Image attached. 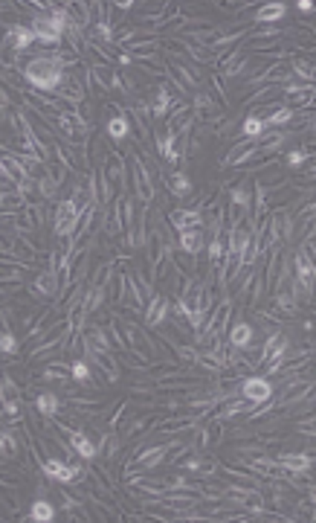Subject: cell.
<instances>
[{"mask_svg": "<svg viewBox=\"0 0 316 523\" xmlns=\"http://www.w3.org/2000/svg\"><path fill=\"white\" fill-rule=\"evenodd\" d=\"M165 456H169V445H148V447H142L137 456H133L128 471H137L140 468V474H148V471L160 468L162 462H165Z\"/></svg>", "mask_w": 316, "mask_h": 523, "instance_id": "7", "label": "cell"}, {"mask_svg": "<svg viewBox=\"0 0 316 523\" xmlns=\"http://www.w3.org/2000/svg\"><path fill=\"white\" fill-rule=\"evenodd\" d=\"M41 471L50 477L55 483H79L87 477V468L79 466V462H67V459H58V456H44L41 462Z\"/></svg>", "mask_w": 316, "mask_h": 523, "instance_id": "3", "label": "cell"}, {"mask_svg": "<svg viewBox=\"0 0 316 523\" xmlns=\"http://www.w3.org/2000/svg\"><path fill=\"white\" fill-rule=\"evenodd\" d=\"M24 393L9 375H0V410L6 416V425H18L24 418Z\"/></svg>", "mask_w": 316, "mask_h": 523, "instance_id": "2", "label": "cell"}, {"mask_svg": "<svg viewBox=\"0 0 316 523\" xmlns=\"http://www.w3.org/2000/svg\"><path fill=\"white\" fill-rule=\"evenodd\" d=\"M122 335H125V352H131V355H142L145 361H151L154 357V343L148 340V332L145 328H140L137 323H125L122 320Z\"/></svg>", "mask_w": 316, "mask_h": 523, "instance_id": "4", "label": "cell"}, {"mask_svg": "<svg viewBox=\"0 0 316 523\" xmlns=\"http://www.w3.org/2000/svg\"><path fill=\"white\" fill-rule=\"evenodd\" d=\"M284 12H288V6H284V3H267V6H261L259 12H255V21H259V24H273V21L284 18Z\"/></svg>", "mask_w": 316, "mask_h": 523, "instance_id": "22", "label": "cell"}, {"mask_svg": "<svg viewBox=\"0 0 316 523\" xmlns=\"http://www.w3.org/2000/svg\"><path fill=\"white\" fill-rule=\"evenodd\" d=\"M255 328L252 323L247 320H238L232 328H227V346H235V349H250L252 343H255Z\"/></svg>", "mask_w": 316, "mask_h": 523, "instance_id": "11", "label": "cell"}, {"mask_svg": "<svg viewBox=\"0 0 316 523\" xmlns=\"http://www.w3.org/2000/svg\"><path fill=\"white\" fill-rule=\"evenodd\" d=\"M276 462H279V466L288 471L290 477L305 474V471H310V466H313V459H310L308 454H290V451H281V454L276 456Z\"/></svg>", "mask_w": 316, "mask_h": 523, "instance_id": "15", "label": "cell"}, {"mask_svg": "<svg viewBox=\"0 0 316 523\" xmlns=\"http://www.w3.org/2000/svg\"><path fill=\"white\" fill-rule=\"evenodd\" d=\"M180 238V250L186 253V256H198V253L206 247V236H203V230H183L177 236Z\"/></svg>", "mask_w": 316, "mask_h": 523, "instance_id": "17", "label": "cell"}, {"mask_svg": "<svg viewBox=\"0 0 316 523\" xmlns=\"http://www.w3.org/2000/svg\"><path fill=\"white\" fill-rule=\"evenodd\" d=\"M171 102H174L171 91H169V87H165V85H160V87H157V94H154V102L148 105V108H151V116H154V119H162L165 114H169Z\"/></svg>", "mask_w": 316, "mask_h": 523, "instance_id": "19", "label": "cell"}, {"mask_svg": "<svg viewBox=\"0 0 316 523\" xmlns=\"http://www.w3.org/2000/svg\"><path fill=\"white\" fill-rule=\"evenodd\" d=\"M273 390L276 387L270 384L267 378H261V375H250V378H244V384L238 387V393L244 396V401H250L252 407H259V405H264V401L273 398Z\"/></svg>", "mask_w": 316, "mask_h": 523, "instance_id": "6", "label": "cell"}, {"mask_svg": "<svg viewBox=\"0 0 316 523\" xmlns=\"http://www.w3.org/2000/svg\"><path fill=\"white\" fill-rule=\"evenodd\" d=\"M296 6H299V12H305V15H310V12H313V3H310V0H299Z\"/></svg>", "mask_w": 316, "mask_h": 523, "instance_id": "36", "label": "cell"}, {"mask_svg": "<svg viewBox=\"0 0 316 523\" xmlns=\"http://www.w3.org/2000/svg\"><path fill=\"white\" fill-rule=\"evenodd\" d=\"M55 192H58V184L53 181L50 175L38 177V198H41V201H53V198H55Z\"/></svg>", "mask_w": 316, "mask_h": 523, "instance_id": "30", "label": "cell"}, {"mask_svg": "<svg viewBox=\"0 0 316 523\" xmlns=\"http://www.w3.org/2000/svg\"><path fill=\"white\" fill-rule=\"evenodd\" d=\"M131 6H137L133 0H122V3H113V9H119V12H128Z\"/></svg>", "mask_w": 316, "mask_h": 523, "instance_id": "37", "label": "cell"}, {"mask_svg": "<svg viewBox=\"0 0 316 523\" xmlns=\"http://www.w3.org/2000/svg\"><path fill=\"white\" fill-rule=\"evenodd\" d=\"M15 352H18V337H15V335L9 332V328L3 326V328H0V355H3V357H12Z\"/></svg>", "mask_w": 316, "mask_h": 523, "instance_id": "29", "label": "cell"}, {"mask_svg": "<svg viewBox=\"0 0 316 523\" xmlns=\"http://www.w3.org/2000/svg\"><path fill=\"white\" fill-rule=\"evenodd\" d=\"M293 271H296V285L310 296L313 279H316V267H313V256H310V253H305L302 247L293 253Z\"/></svg>", "mask_w": 316, "mask_h": 523, "instance_id": "8", "label": "cell"}, {"mask_svg": "<svg viewBox=\"0 0 316 523\" xmlns=\"http://www.w3.org/2000/svg\"><path fill=\"white\" fill-rule=\"evenodd\" d=\"M64 343H67V326H55L47 332V337H44L38 346L32 349V361H41V357H53L55 352H62L64 349Z\"/></svg>", "mask_w": 316, "mask_h": 523, "instance_id": "10", "label": "cell"}, {"mask_svg": "<svg viewBox=\"0 0 316 523\" xmlns=\"http://www.w3.org/2000/svg\"><path fill=\"white\" fill-rule=\"evenodd\" d=\"M131 169H133V186H137L140 204H151L154 201V181H151V175H148V163L142 160L140 152L131 157Z\"/></svg>", "mask_w": 316, "mask_h": 523, "instance_id": "5", "label": "cell"}, {"mask_svg": "<svg viewBox=\"0 0 316 523\" xmlns=\"http://www.w3.org/2000/svg\"><path fill=\"white\" fill-rule=\"evenodd\" d=\"M308 157H310V152H290V154H288V166H290V169L302 166V163H305Z\"/></svg>", "mask_w": 316, "mask_h": 523, "instance_id": "34", "label": "cell"}, {"mask_svg": "<svg viewBox=\"0 0 316 523\" xmlns=\"http://www.w3.org/2000/svg\"><path fill=\"white\" fill-rule=\"evenodd\" d=\"M169 224L177 233L201 230L203 227V215H201V209H171V213H169Z\"/></svg>", "mask_w": 316, "mask_h": 523, "instance_id": "13", "label": "cell"}, {"mask_svg": "<svg viewBox=\"0 0 316 523\" xmlns=\"http://www.w3.org/2000/svg\"><path fill=\"white\" fill-rule=\"evenodd\" d=\"M41 381H73V375H70V366L67 364H47L41 369Z\"/></svg>", "mask_w": 316, "mask_h": 523, "instance_id": "23", "label": "cell"}, {"mask_svg": "<svg viewBox=\"0 0 316 523\" xmlns=\"http://www.w3.org/2000/svg\"><path fill=\"white\" fill-rule=\"evenodd\" d=\"M70 375L76 384H90V364H87V357H79V361H73L70 364Z\"/></svg>", "mask_w": 316, "mask_h": 523, "instance_id": "28", "label": "cell"}, {"mask_svg": "<svg viewBox=\"0 0 316 523\" xmlns=\"http://www.w3.org/2000/svg\"><path fill=\"white\" fill-rule=\"evenodd\" d=\"M241 134H244L247 140H259L261 134H264V125H261V114L255 111V114H250L247 119H244V125H241Z\"/></svg>", "mask_w": 316, "mask_h": 523, "instance_id": "25", "label": "cell"}, {"mask_svg": "<svg viewBox=\"0 0 316 523\" xmlns=\"http://www.w3.org/2000/svg\"><path fill=\"white\" fill-rule=\"evenodd\" d=\"M35 410H38L44 418H55V413L62 410V401H58L55 393H38V398H35Z\"/></svg>", "mask_w": 316, "mask_h": 523, "instance_id": "20", "label": "cell"}, {"mask_svg": "<svg viewBox=\"0 0 316 523\" xmlns=\"http://www.w3.org/2000/svg\"><path fill=\"white\" fill-rule=\"evenodd\" d=\"M194 425V416H186V418H174V422H165V425H160V433H180V430H189Z\"/></svg>", "mask_w": 316, "mask_h": 523, "instance_id": "32", "label": "cell"}, {"mask_svg": "<svg viewBox=\"0 0 316 523\" xmlns=\"http://www.w3.org/2000/svg\"><path fill=\"white\" fill-rule=\"evenodd\" d=\"M165 73H169V76L177 82V87L180 91H194V87H198V76H194V70H189L186 64H180L177 58H169V62H165Z\"/></svg>", "mask_w": 316, "mask_h": 523, "instance_id": "12", "label": "cell"}, {"mask_svg": "<svg viewBox=\"0 0 316 523\" xmlns=\"http://www.w3.org/2000/svg\"><path fill=\"white\" fill-rule=\"evenodd\" d=\"M131 134V119H128V114H122V111H113L111 114V119H108V137L111 140H125Z\"/></svg>", "mask_w": 316, "mask_h": 523, "instance_id": "18", "label": "cell"}, {"mask_svg": "<svg viewBox=\"0 0 316 523\" xmlns=\"http://www.w3.org/2000/svg\"><path fill=\"white\" fill-rule=\"evenodd\" d=\"M32 291L38 296H50V300H58V274L53 271V267H47V271H41L32 282Z\"/></svg>", "mask_w": 316, "mask_h": 523, "instance_id": "16", "label": "cell"}, {"mask_svg": "<svg viewBox=\"0 0 316 523\" xmlns=\"http://www.w3.org/2000/svg\"><path fill=\"white\" fill-rule=\"evenodd\" d=\"M0 456L3 459L18 456V439H15L12 430H3V427H0Z\"/></svg>", "mask_w": 316, "mask_h": 523, "instance_id": "26", "label": "cell"}, {"mask_svg": "<svg viewBox=\"0 0 316 523\" xmlns=\"http://www.w3.org/2000/svg\"><path fill=\"white\" fill-rule=\"evenodd\" d=\"M9 108V94H6V87H0V111H6Z\"/></svg>", "mask_w": 316, "mask_h": 523, "instance_id": "35", "label": "cell"}, {"mask_svg": "<svg viewBox=\"0 0 316 523\" xmlns=\"http://www.w3.org/2000/svg\"><path fill=\"white\" fill-rule=\"evenodd\" d=\"M192 108L198 111L201 119H218V114H215V102H212V96H206V94H198V96H194V105H192Z\"/></svg>", "mask_w": 316, "mask_h": 523, "instance_id": "27", "label": "cell"}, {"mask_svg": "<svg viewBox=\"0 0 316 523\" xmlns=\"http://www.w3.org/2000/svg\"><path fill=\"white\" fill-rule=\"evenodd\" d=\"M29 520H35V523H53V520H55L53 503H47V500H35V503H32V509H29Z\"/></svg>", "mask_w": 316, "mask_h": 523, "instance_id": "21", "label": "cell"}, {"mask_svg": "<svg viewBox=\"0 0 316 523\" xmlns=\"http://www.w3.org/2000/svg\"><path fill=\"white\" fill-rule=\"evenodd\" d=\"M290 76H299V79H305V85H313V64L305 62V58H296Z\"/></svg>", "mask_w": 316, "mask_h": 523, "instance_id": "31", "label": "cell"}, {"mask_svg": "<svg viewBox=\"0 0 316 523\" xmlns=\"http://www.w3.org/2000/svg\"><path fill=\"white\" fill-rule=\"evenodd\" d=\"M209 82H212L218 99H221V102H227V76H223V73H215V76H209Z\"/></svg>", "mask_w": 316, "mask_h": 523, "instance_id": "33", "label": "cell"}, {"mask_svg": "<svg viewBox=\"0 0 316 523\" xmlns=\"http://www.w3.org/2000/svg\"><path fill=\"white\" fill-rule=\"evenodd\" d=\"M76 215H79V204L73 201V198L62 201V204H58V209H55L53 233H55L58 238H70V233H73V224H76Z\"/></svg>", "mask_w": 316, "mask_h": 523, "instance_id": "9", "label": "cell"}, {"mask_svg": "<svg viewBox=\"0 0 316 523\" xmlns=\"http://www.w3.org/2000/svg\"><path fill=\"white\" fill-rule=\"evenodd\" d=\"M169 189L174 192L177 198H189V195H192V181H189L183 172H171V175H169Z\"/></svg>", "mask_w": 316, "mask_h": 523, "instance_id": "24", "label": "cell"}, {"mask_svg": "<svg viewBox=\"0 0 316 523\" xmlns=\"http://www.w3.org/2000/svg\"><path fill=\"white\" fill-rule=\"evenodd\" d=\"M169 308H171V303H169V296L165 294H151V300L145 303V323L148 326H160L165 317H169Z\"/></svg>", "mask_w": 316, "mask_h": 523, "instance_id": "14", "label": "cell"}, {"mask_svg": "<svg viewBox=\"0 0 316 523\" xmlns=\"http://www.w3.org/2000/svg\"><path fill=\"white\" fill-rule=\"evenodd\" d=\"M76 64V58L67 55V50H55V53H44V55H32L24 64V82L35 91H58L64 73Z\"/></svg>", "mask_w": 316, "mask_h": 523, "instance_id": "1", "label": "cell"}]
</instances>
